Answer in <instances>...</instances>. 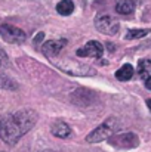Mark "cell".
I'll return each mask as SVG.
<instances>
[{"label":"cell","instance_id":"16","mask_svg":"<svg viewBox=\"0 0 151 152\" xmlns=\"http://www.w3.org/2000/svg\"><path fill=\"white\" fill-rule=\"evenodd\" d=\"M145 87H147L148 90H151V77H150V78H147V80H145Z\"/></svg>","mask_w":151,"mask_h":152},{"label":"cell","instance_id":"18","mask_svg":"<svg viewBox=\"0 0 151 152\" xmlns=\"http://www.w3.org/2000/svg\"><path fill=\"white\" fill-rule=\"evenodd\" d=\"M147 106L150 108V111H151V99H147Z\"/></svg>","mask_w":151,"mask_h":152},{"label":"cell","instance_id":"7","mask_svg":"<svg viewBox=\"0 0 151 152\" xmlns=\"http://www.w3.org/2000/svg\"><path fill=\"white\" fill-rule=\"evenodd\" d=\"M67 45V39H59V40H48L43 43L42 49L46 56H56L59 52L64 49V46Z\"/></svg>","mask_w":151,"mask_h":152},{"label":"cell","instance_id":"15","mask_svg":"<svg viewBox=\"0 0 151 152\" xmlns=\"http://www.w3.org/2000/svg\"><path fill=\"white\" fill-rule=\"evenodd\" d=\"M9 64V59H7V55L4 53V50L0 48V68L1 66H6Z\"/></svg>","mask_w":151,"mask_h":152},{"label":"cell","instance_id":"13","mask_svg":"<svg viewBox=\"0 0 151 152\" xmlns=\"http://www.w3.org/2000/svg\"><path fill=\"white\" fill-rule=\"evenodd\" d=\"M0 89H4V90H16L18 89V83L10 78L7 74L4 72H0Z\"/></svg>","mask_w":151,"mask_h":152},{"label":"cell","instance_id":"4","mask_svg":"<svg viewBox=\"0 0 151 152\" xmlns=\"http://www.w3.org/2000/svg\"><path fill=\"white\" fill-rule=\"evenodd\" d=\"M110 145L119 149H132L136 148L139 145V139L135 133L132 132H126V133H119V134H113L108 139Z\"/></svg>","mask_w":151,"mask_h":152},{"label":"cell","instance_id":"11","mask_svg":"<svg viewBox=\"0 0 151 152\" xmlns=\"http://www.w3.org/2000/svg\"><path fill=\"white\" fill-rule=\"evenodd\" d=\"M138 75L145 81L151 77V61L150 59H141L138 64Z\"/></svg>","mask_w":151,"mask_h":152},{"label":"cell","instance_id":"3","mask_svg":"<svg viewBox=\"0 0 151 152\" xmlns=\"http://www.w3.org/2000/svg\"><path fill=\"white\" fill-rule=\"evenodd\" d=\"M95 27H96V30L99 33L107 34V36H116L119 33V30H120L119 21L114 16L107 15V13L96 15V18H95Z\"/></svg>","mask_w":151,"mask_h":152},{"label":"cell","instance_id":"9","mask_svg":"<svg viewBox=\"0 0 151 152\" xmlns=\"http://www.w3.org/2000/svg\"><path fill=\"white\" fill-rule=\"evenodd\" d=\"M133 72H135L133 66H132L130 64H124L123 66H120V68L117 69L116 77H117V80H120V81H127V80H130V78L133 77Z\"/></svg>","mask_w":151,"mask_h":152},{"label":"cell","instance_id":"2","mask_svg":"<svg viewBox=\"0 0 151 152\" xmlns=\"http://www.w3.org/2000/svg\"><path fill=\"white\" fill-rule=\"evenodd\" d=\"M117 127H119V120L114 117H110L108 120H105V123H102L99 127H96L94 132H91L86 136V142L88 143H98L105 139H110L116 133Z\"/></svg>","mask_w":151,"mask_h":152},{"label":"cell","instance_id":"17","mask_svg":"<svg viewBox=\"0 0 151 152\" xmlns=\"http://www.w3.org/2000/svg\"><path fill=\"white\" fill-rule=\"evenodd\" d=\"M42 39H43V33H39V34H37V37H36V42H40Z\"/></svg>","mask_w":151,"mask_h":152},{"label":"cell","instance_id":"6","mask_svg":"<svg viewBox=\"0 0 151 152\" xmlns=\"http://www.w3.org/2000/svg\"><path fill=\"white\" fill-rule=\"evenodd\" d=\"M76 53H77V56H80V58L99 59L101 56L104 55V46L101 45L99 42H96V40H91V42H88L82 49H79Z\"/></svg>","mask_w":151,"mask_h":152},{"label":"cell","instance_id":"5","mask_svg":"<svg viewBox=\"0 0 151 152\" xmlns=\"http://www.w3.org/2000/svg\"><path fill=\"white\" fill-rule=\"evenodd\" d=\"M0 36L3 37L4 42L15 43V45H19L25 40V33L21 28H18L15 25H9V24L0 25Z\"/></svg>","mask_w":151,"mask_h":152},{"label":"cell","instance_id":"10","mask_svg":"<svg viewBox=\"0 0 151 152\" xmlns=\"http://www.w3.org/2000/svg\"><path fill=\"white\" fill-rule=\"evenodd\" d=\"M116 10L120 15H129L135 10V1L133 0H119L116 4Z\"/></svg>","mask_w":151,"mask_h":152},{"label":"cell","instance_id":"1","mask_svg":"<svg viewBox=\"0 0 151 152\" xmlns=\"http://www.w3.org/2000/svg\"><path fill=\"white\" fill-rule=\"evenodd\" d=\"M37 121V112L25 108L13 114H7L0 120V139L6 145H15L18 140L27 134Z\"/></svg>","mask_w":151,"mask_h":152},{"label":"cell","instance_id":"12","mask_svg":"<svg viewBox=\"0 0 151 152\" xmlns=\"http://www.w3.org/2000/svg\"><path fill=\"white\" fill-rule=\"evenodd\" d=\"M74 10V3L71 0H61L58 4H56V12L62 16H68L71 15Z\"/></svg>","mask_w":151,"mask_h":152},{"label":"cell","instance_id":"14","mask_svg":"<svg viewBox=\"0 0 151 152\" xmlns=\"http://www.w3.org/2000/svg\"><path fill=\"white\" fill-rule=\"evenodd\" d=\"M148 34H150V30H129L126 33V39L127 40H135V39L147 37Z\"/></svg>","mask_w":151,"mask_h":152},{"label":"cell","instance_id":"8","mask_svg":"<svg viewBox=\"0 0 151 152\" xmlns=\"http://www.w3.org/2000/svg\"><path fill=\"white\" fill-rule=\"evenodd\" d=\"M50 132H52L53 136H56V137H59V139H65V137H68V136L71 134V127H70L65 121L56 120V121L52 123Z\"/></svg>","mask_w":151,"mask_h":152}]
</instances>
